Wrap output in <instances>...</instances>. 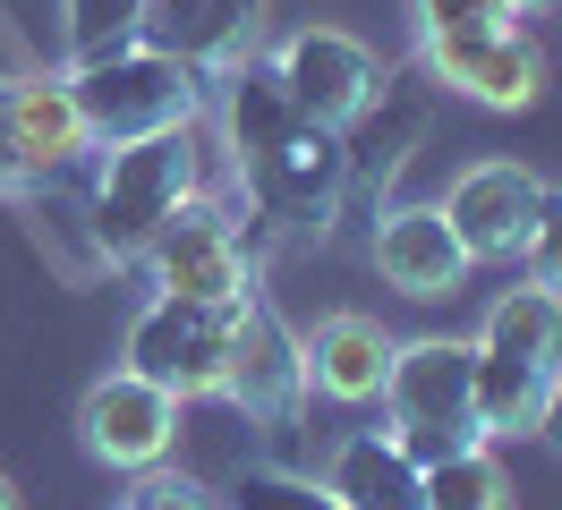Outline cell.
<instances>
[{"label":"cell","mask_w":562,"mask_h":510,"mask_svg":"<svg viewBox=\"0 0 562 510\" xmlns=\"http://www.w3.org/2000/svg\"><path fill=\"white\" fill-rule=\"evenodd\" d=\"M0 510H18V485H9V476H0Z\"/></svg>","instance_id":"cell-29"},{"label":"cell","mask_w":562,"mask_h":510,"mask_svg":"<svg viewBox=\"0 0 562 510\" xmlns=\"http://www.w3.org/2000/svg\"><path fill=\"white\" fill-rule=\"evenodd\" d=\"M537 213H546V179L528 162H477L460 170L452 204H443V222L452 238L469 247V264H503V256H520L528 230H537Z\"/></svg>","instance_id":"cell-9"},{"label":"cell","mask_w":562,"mask_h":510,"mask_svg":"<svg viewBox=\"0 0 562 510\" xmlns=\"http://www.w3.org/2000/svg\"><path fill=\"white\" fill-rule=\"evenodd\" d=\"M477 349H494V358H528V366L562 374V298H554V290H537V281L503 290L494 315H486V332H477Z\"/></svg>","instance_id":"cell-18"},{"label":"cell","mask_w":562,"mask_h":510,"mask_svg":"<svg viewBox=\"0 0 562 510\" xmlns=\"http://www.w3.org/2000/svg\"><path fill=\"white\" fill-rule=\"evenodd\" d=\"M222 400L239 408L247 426H265V434H290V426H299V408H307V340L290 332V324H281V306L256 298V290L231 306Z\"/></svg>","instance_id":"cell-4"},{"label":"cell","mask_w":562,"mask_h":510,"mask_svg":"<svg viewBox=\"0 0 562 510\" xmlns=\"http://www.w3.org/2000/svg\"><path fill=\"white\" fill-rule=\"evenodd\" d=\"M520 264H528L537 290H554V298H562V188H546V213H537V230H528Z\"/></svg>","instance_id":"cell-24"},{"label":"cell","mask_w":562,"mask_h":510,"mask_svg":"<svg viewBox=\"0 0 562 510\" xmlns=\"http://www.w3.org/2000/svg\"><path fill=\"white\" fill-rule=\"evenodd\" d=\"M537 434L562 451V374H554V392H546V417H537Z\"/></svg>","instance_id":"cell-27"},{"label":"cell","mask_w":562,"mask_h":510,"mask_svg":"<svg viewBox=\"0 0 562 510\" xmlns=\"http://www.w3.org/2000/svg\"><path fill=\"white\" fill-rule=\"evenodd\" d=\"M0 120H9V145H18V162H26V179H43V170H69L94 136H86V120H77L69 86H0Z\"/></svg>","instance_id":"cell-16"},{"label":"cell","mask_w":562,"mask_h":510,"mask_svg":"<svg viewBox=\"0 0 562 510\" xmlns=\"http://www.w3.org/2000/svg\"><path fill=\"white\" fill-rule=\"evenodd\" d=\"M77 426H86V451L111 460V468H162L179 442V400L162 383H145V374H103L86 408H77Z\"/></svg>","instance_id":"cell-11"},{"label":"cell","mask_w":562,"mask_h":510,"mask_svg":"<svg viewBox=\"0 0 562 510\" xmlns=\"http://www.w3.org/2000/svg\"><path fill=\"white\" fill-rule=\"evenodd\" d=\"M137 264H154V290H171V298H205V306H239L247 290H256L231 213L205 204V196L179 204V222H162V238L145 247Z\"/></svg>","instance_id":"cell-8"},{"label":"cell","mask_w":562,"mask_h":510,"mask_svg":"<svg viewBox=\"0 0 562 510\" xmlns=\"http://www.w3.org/2000/svg\"><path fill=\"white\" fill-rule=\"evenodd\" d=\"M418 136H426V102L384 86V94L341 128V204H333V222H375V213H384L392 170L409 162Z\"/></svg>","instance_id":"cell-13"},{"label":"cell","mask_w":562,"mask_h":510,"mask_svg":"<svg viewBox=\"0 0 562 510\" xmlns=\"http://www.w3.org/2000/svg\"><path fill=\"white\" fill-rule=\"evenodd\" d=\"M426 510H512V476L486 442L477 451H452L426 468Z\"/></svg>","instance_id":"cell-21"},{"label":"cell","mask_w":562,"mask_h":510,"mask_svg":"<svg viewBox=\"0 0 562 510\" xmlns=\"http://www.w3.org/2000/svg\"><path fill=\"white\" fill-rule=\"evenodd\" d=\"M222 349H231V306H205V298H162L128 324V374L162 383L171 400H205L222 392Z\"/></svg>","instance_id":"cell-5"},{"label":"cell","mask_w":562,"mask_h":510,"mask_svg":"<svg viewBox=\"0 0 562 510\" xmlns=\"http://www.w3.org/2000/svg\"><path fill=\"white\" fill-rule=\"evenodd\" d=\"M222 120H231V145H239V162H256L265 145H281V136L299 128V102L281 94L273 68H231V102H222Z\"/></svg>","instance_id":"cell-20"},{"label":"cell","mask_w":562,"mask_h":510,"mask_svg":"<svg viewBox=\"0 0 562 510\" xmlns=\"http://www.w3.org/2000/svg\"><path fill=\"white\" fill-rule=\"evenodd\" d=\"M273 77H281V94L299 102V120H316V128H350L358 111L384 94L375 52H367L358 34H341V26H299L273 52Z\"/></svg>","instance_id":"cell-6"},{"label":"cell","mask_w":562,"mask_h":510,"mask_svg":"<svg viewBox=\"0 0 562 510\" xmlns=\"http://www.w3.org/2000/svg\"><path fill=\"white\" fill-rule=\"evenodd\" d=\"M205 196V162L196 136L162 128L137 145H103V179H94V247L111 264H137L145 247L162 238V222H179V204Z\"/></svg>","instance_id":"cell-1"},{"label":"cell","mask_w":562,"mask_h":510,"mask_svg":"<svg viewBox=\"0 0 562 510\" xmlns=\"http://www.w3.org/2000/svg\"><path fill=\"white\" fill-rule=\"evenodd\" d=\"M426 60L452 94L486 102V111H528L546 86V52L520 26H460V34H426Z\"/></svg>","instance_id":"cell-10"},{"label":"cell","mask_w":562,"mask_h":510,"mask_svg":"<svg viewBox=\"0 0 562 510\" xmlns=\"http://www.w3.org/2000/svg\"><path fill=\"white\" fill-rule=\"evenodd\" d=\"M384 417H392V442L418 468L452 460V451H477L486 442V426H477V340H409V349H392Z\"/></svg>","instance_id":"cell-2"},{"label":"cell","mask_w":562,"mask_h":510,"mask_svg":"<svg viewBox=\"0 0 562 510\" xmlns=\"http://www.w3.org/2000/svg\"><path fill=\"white\" fill-rule=\"evenodd\" d=\"M231 510H341V494L307 485V476H281V468H247L231 485Z\"/></svg>","instance_id":"cell-23"},{"label":"cell","mask_w":562,"mask_h":510,"mask_svg":"<svg viewBox=\"0 0 562 510\" xmlns=\"http://www.w3.org/2000/svg\"><path fill=\"white\" fill-rule=\"evenodd\" d=\"M145 34V0H69V60L128 52Z\"/></svg>","instance_id":"cell-22"},{"label":"cell","mask_w":562,"mask_h":510,"mask_svg":"<svg viewBox=\"0 0 562 510\" xmlns=\"http://www.w3.org/2000/svg\"><path fill=\"white\" fill-rule=\"evenodd\" d=\"M120 510H213V494H205V485H188V476H145Z\"/></svg>","instance_id":"cell-25"},{"label":"cell","mask_w":562,"mask_h":510,"mask_svg":"<svg viewBox=\"0 0 562 510\" xmlns=\"http://www.w3.org/2000/svg\"><path fill=\"white\" fill-rule=\"evenodd\" d=\"M546 392H554V374H546V366L477 349V426H486V442L537 434V417H546Z\"/></svg>","instance_id":"cell-19"},{"label":"cell","mask_w":562,"mask_h":510,"mask_svg":"<svg viewBox=\"0 0 562 510\" xmlns=\"http://www.w3.org/2000/svg\"><path fill=\"white\" fill-rule=\"evenodd\" d=\"M69 102L94 145H137V136H162V128H196L205 77L179 68L171 52H154V43H128V52H103V60H77Z\"/></svg>","instance_id":"cell-3"},{"label":"cell","mask_w":562,"mask_h":510,"mask_svg":"<svg viewBox=\"0 0 562 510\" xmlns=\"http://www.w3.org/2000/svg\"><path fill=\"white\" fill-rule=\"evenodd\" d=\"M0 188H35L26 162H18V145H9V120H0Z\"/></svg>","instance_id":"cell-26"},{"label":"cell","mask_w":562,"mask_h":510,"mask_svg":"<svg viewBox=\"0 0 562 510\" xmlns=\"http://www.w3.org/2000/svg\"><path fill=\"white\" fill-rule=\"evenodd\" d=\"M384 374H392L384 324H367V315H333V324H316V340H307V383H316L324 400L367 408V400H384Z\"/></svg>","instance_id":"cell-15"},{"label":"cell","mask_w":562,"mask_h":510,"mask_svg":"<svg viewBox=\"0 0 562 510\" xmlns=\"http://www.w3.org/2000/svg\"><path fill=\"white\" fill-rule=\"evenodd\" d=\"M247 196L265 222L281 230H324L333 222V204H341V128H316V120H299V128L265 145L256 162H239Z\"/></svg>","instance_id":"cell-7"},{"label":"cell","mask_w":562,"mask_h":510,"mask_svg":"<svg viewBox=\"0 0 562 510\" xmlns=\"http://www.w3.org/2000/svg\"><path fill=\"white\" fill-rule=\"evenodd\" d=\"M324 485L341 494V510H426V468L392 434H350Z\"/></svg>","instance_id":"cell-17"},{"label":"cell","mask_w":562,"mask_h":510,"mask_svg":"<svg viewBox=\"0 0 562 510\" xmlns=\"http://www.w3.org/2000/svg\"><path fill=\"white\" fill-rule=\"evenodd\" d=\"M375 272L401 298H452L469 281V247L452 238L443 204H401V213H375Z\"/></svg>","instance_id":"cell-14"},{"label":"cell","mask_w":562,"mask_h":510,"mask_svg":"<svg viewBox=\"0 0 562 510\" xmlns=\"http://www.w3.org/2000/svg\"><path fill=\"white\" fill-rule=\"evenodd\" d=\"M154 52H171L196 77H231L256 60L265 43V0H145V34Z\"/></svg>","instance_id":"cell-12"},{"label":"cell","mask_w":562,"mask_h":510,"mask_svg":"<svg viewBox=\"0 0 562 510\" xmlns=\"http://www.w3.org/2000/svg\"><path fill=\"white\" fill-rule=\"evenodd\" d=\"M528 9H537V0H494V18H528Z\"/></svg>","instance_id":"cell-28"}]
</instances>
